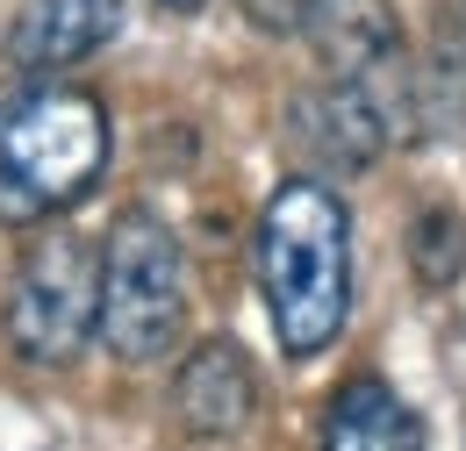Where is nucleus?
<instances>
[{"instance_id": "f257e3e1", "label": "nucleus", "mask_w": 466, "mask_h": 451, "mask_svg": "<svg viewBox=\"0 0 466 451\" xmlns=\"http://www.w3.org/2000/svg\"><path fill=\"white\" fill-rule=\"evenodd\" d=\"M251 266H258V294H266L280 351L288 358L330 351L351 316V215L338 186L316 172L280 179L273 201L258 208Z\"/></svg>"}, {"instance_id": "f03ea898", "label": "nucleus", "mask_w": 466, "mask_h": 451, "mask_svg": "<svg viewBox=\"0 0 466 451\" xmlns=\"http://www.w3.org/2000/svg\"><path fill=\"white\" fill-rule=\"evenodd\" d=\"M116 129L101 94L72 79H29L0 101V223L29 229L86 201L108 172Z\"/></svg>"}, {"instance_id": "7ed1b4c3", "label": "nucleus", "mask_w": 466, "mask_h": 451, "mask_svg": "<svg viewBox=\"0 0 466 451\" xmlns=\"http://www.w3.org/2000/svg\"><path fill=\"white\" fill-rule=\"evenodd\" d=\"M187 330V258L151 208H122L101 236V344L122 366H158Z\"/></svg>"}, {"instance_id": "20e7f679", "label": "nucleus", "mask_w": 466, "mask_h": 451, "mask_svg": "<svg viewBox=\"0 0 466 451\" xmlns=\"http://www.w3.org/2000/svg\"><path fill=\"white\" fill-rule=\"evenodd\" d=\"M101 337V244L86 236H44L7 294V344L29 366H72Z\"/></svg>"}, {"instance_id": "39448f33", "label": "nucleus", "mask_w": 466, "mask_h": 451, "mask_svg": "<svg viewBox=\"0 0 466 451\" xmlns=\"http://www.w3.org/2000/svg\"><path fill=\"white\" fill-rule=\"evenodd\" d=\"M409 115V79L402 65L395 72H380V79H316V86H301L288 101V144L309 158L316 172H366L380 151H388V136H395V122Z\"/></svg>"}, {"instance_id": "423d86ee", "label": "nucleus", "mask_w": 466, "mask_h": 451, "mask_svg": "<svg viewBox=\"0 0 466 451\" xmlns=\"http://www.w3.org/2000/svg\"><path fill=\"white\" fill-rule=\"evenodd\" d=\"M251 408H258V373H251L244 344L208 337V344H194V351L179 358V373H173V423L187 430V437L223 445V437H237V430L251 423Z\"/></svg>"}, {"instance_id": "0eeeda50", "label": "nucleus", "mask_w": 466, "mask_h": 451, "mask_svg": "<svg viewBox=\"0 0 466 451\" xmlns=\"http://www.w3.org/2000/svg\"><path fill=\"white\" fill-rule=\"evenodd\" d=\"M116 36H122V0H29L7 36V65L22 79H58L94 51H108Z\"/></svg>"}, {"instance_id": "6e6552de", "label": "nucleus", "mask_w": 466, "mask_h": 451, "mask_svg": "<svg viewBox=\"0 0 466 451\" xmlns=\"http://www.w3.org/2000/svg\"><path fill=\"white\" fill-rule=\"evenodd\" d=\"M301 36L330 79H380L402 65V22L388 0H309Z\"/></svg>"}, {"instance_id": "1a4fd4ad", "label": "nucleus", "mask_w": 466, "mask_h": 451, "mask_svg": "<svg viewBox=\"0 0 466 451\" xmlns=\"http://www.w3.org/2000/svg\"><path fill=\"white\" fill-rule=\"evenodd\" d=\"M316 451H423V423L388 380L359 373L323 408V445Z\"/></svg>"}, {"instance_id": "9d476101", "label": "nucleus", "mask_w": 466, "mask_h": 451, "mask_svg": "<svg viewBox=\"0 0 466 451\" xmlns=\"http://www.w3.org/2000/svg\"><path fill=\"white\" fill-rule=\"evenodd\" d=\"M409 273L423 286H460L466 273V223L452 208H423L409 223Z\"/></svg>"}, {"instance_id": "9b49d317", "label": "nucleus", "mask_w": 466, "mask_h": 451, "mask_svg": "<svg viewBox=\"0 0 466 451\" xmlns=\"http://www.w3.org/2000/svg\"><path fill=\"white\" fill-rule=\"evenodd\" d=\"M237 7H244V22H251V29L288 36V29H301V7H309V0H237Z\"/></svg>"}, {"instance_id": "f8f14e48", "label": "nucleus", "mask_w": 466, "mask_h": 451, "mask_svg": "<svg viewBox=\"0 0 466 451\" xmlns=\"http://www.w3.org/2000/svg\"><path fill=\"white\" fill-rule=\"evenodd\" d=\"M158 7H173V15H201L208 0H158Z\"/></svg>"}]
</instances>
